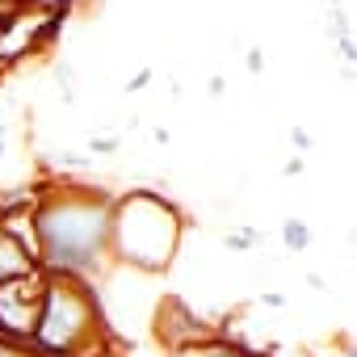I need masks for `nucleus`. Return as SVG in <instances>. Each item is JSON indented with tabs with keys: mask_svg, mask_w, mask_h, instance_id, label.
<instances>
[{
	"mask_svg": "<svg viewBox=\"0 0 357 357\" xmlns=\"http://www.w3.org/2000/svg\"><path fill=\"white\" fill-rule=\"evenodd\" d=\"M109 206L114 194L84 181L38 185L34 231H38V269L47 278H72L97 286L109 269Z\"/></svg>",
	"mask_w": 357,
	"mask_h": 357,
	"instance_id": "obj_1",
	"label": "nucleus"
},
{
	"mask_svg": "<svg viewBox=\"0 0 357 357\" xmlns=\"http://www.w3.org/2000/svg\"><path fill=\"white\" fill-rule=\"evenodd\" d=\"M185 215L172 198L155 190L114 194L109 206V265L135 273H164L185 240Z\"/></svg>",
	"mask_w": 357,
	"mask_h": 357,
	"instance_id": "obj_2",
	"label": "nucleus"
},
{
	"mask_svg": "<svg viewBox=\"0 0 357 357\" xmlns=\"http://www.w3.org/2000/svg\"><path fill=\"white\" fill-rule=\"evenodd\" d=\"M109 336L97 286L72 278H47L38 294V315L30 332L34 357H93Z\"/></svg>",
	"mask_w": 357,
	"mask_h": 357,
	"instance_id": "obj_3",
	"label": "nucleus"
},
{
	"mask_svg": "<svg viewBox=\"0 0 357 357\" xmlns=\"http://www.w3.org/2000/svg\"><path fill=\"white\" fill-rule=\"evenodd\" d=\"M38 294H43V273L22 278V282H0V336L30 344L34 315H38Z\"/></svg>",
	"mask_w": 357,
	"mask_h": 357,
	"instance_id": "obj_4",
	"label": "nucleus"
},
{
	"mask_svg": "<svg viewBox=\"0 0 357 357\" xmlns=\"http://www.w3.org/2000/svg\"><path fill=\"white\" fill-rule=\"evenodd\" d=\"M155 336L164 340L168 353H181V349H194V344L211 340V336H215V324H206L185 298L168 294V298L160 303V311H155Z\"/></svg>",
	"mask_w": 357,
	"mask_h": 357,
	"instance_id": "obj_5",
	"label": "nucleus"
},
{
	"mask_svg": "<svg viewBox=\"0 0 357 357\" xmlns=\"http://www.w3.org/2000/svg\"><path fill=\"white\" fill-rule=\"evenodd\" d=\"M38 261L30 252H22V244H13L0 231V282H22V278H38Z\"/></svg>",
	"mask_w": 357,
	"mask_h": 357,
	"instance_id": "obj_6",
	"label": "nucleus"
},
{
	"mask_svg": "<svg viewBox=\"0 0 357 357\" xmlns=\"http://www.w3.org/2000/svg\"><path fill=\"white\" fill-rule=\"evenodd\" d=\"M172 357H278V344L252 349V344H231V340L211 336V340H202V344H194V349H181V353H172Z\"/></svg>",
	"mask_w": 357,
	"mask_h": 357,
	"instance_id": "obj_7",
	"label": "nucleus"
},
{
	"mask_svg": "<svg viewBox=\"0 0 357 357\" xmlns=\"http://www.w3.org/2000/svg\"><path fill=\"white\" fill-rule=\"evenodd\" d=\"M282 244H286V252H307L311 248V227L303 219H286L282 223Z\"/></svg>",
	"mask_w": 357,
	"mask_h": 357,
	"instance_id": "obj_8",
	"label": "nucleus"
},
{
	"mask_svg": "<svg viewBox=\"0 0 357 357\" xmlns=\"http://www.w3.org/2000/svg\"><path fill=\"white\" fill-rule=\"evenodd\" d=\"M261 240H265V236H261V227H236V231H227V236H223V244H227L231 252H257V248H261Z\"/></svg>",
	"mask_w": 357,
	"mask_h": 357,
	"instance_id": "obj_9",
	"label": "nucleus"
},
{
	"mask_svg": "<svg viewBox=\"0 0 357 357\" xmlns=\"http://www.w3.org/2000/svg\"><path fill=\"white\" fill-rule=\"evenodd\" d=\"M89 151L93 155H114V151H122V135H93Z\"/></svg>",
	"mask_w": 357,
	"mask_h": 357,
	"instance_id": "obj_10",
	"label": "nucleus"
},
{
	"mask_svg": "<svg viewBox=\"0 0 357 357\" xmlns=\"http://www.w3.org/2000/svg\"><path fill=\"white\" fill-rule=\"evenodd\" d=\"M290 143H294V151H311L315 147V139H311L307 126H290Z\"/></svg>",
	"mask_w": 357,
	"mask_h": 357,
	"instance_id": "obj_11",
	"label": "nucleus"
},
{
	"mask_svg": "<svg viewBox=\"0 0 357 357\" xmlns=\"http://www.w3.org/2000/svg\"><path fill=\"white\" fill-rule=\"evenodd\" d=\"M244 68H248L252 76H261V72H265V51H261V47H248V55H244Z\"/></svg>",
	"mask_w": 357,
	"mask_h": 357,
	"instance_id": "obj_12",
	"label": "nucleus"
},
{
	"mask_svg": "<svg viewBox=\"0 0 357 357\" xmlns=\"http://www.w3.org/2000/svg\"><path fill=\"white\" fill-rule=\"evenodd\" d=\"M151 76H155V72H151V68H139V72H135V76H130V80H126V93H143V89H147V84H151Z\"/></svg>",
	"mask_w": 357,
	"mask_h": 357,
	"instance_id": "obj_13",
	"label": "nucleus"
},
{
	"mask_svg": "<svg viewBox=\"0 0 357 357\" xmlns=\"http://www.w3.org/2000/svg\"><path fill=\"white\" fill-rule=\"evenodd\" d=\"M282 172H286V176H298V172H303V155H290V160L282 164Z\"/></svg>",
	"mask_w": 357,
	"mask_h": 357,
	"instance_id": "obj_14",
	"label": "nucleus"
},
{
	"mask_svg": "<svg viewBox=\"0 0 357 357\" xmlns=\"http://www.w3.org/2000/svg\"><path fill=\"white\" fill-rule=\"evenodd\" d=\"M261 303L273 307V311H282V307H286V294H273V290H269V294H261Z\"/></svg>",
	"mask_w": 357,
	"mask_h": 357,
	"instance_id": "obj_15",
	"label": "nucleus"
},
{
	"mask_svg": "<svg viewBox=\"0 0 357 357\" xmlns=\"http://www.w3.org/2000/svg\"><path fill=\"white\" fill-rule=\"evenodd\" d=\"M206 93H211V97H223V93H227V80H223V76H215V80H211V89H206Z\"/></svg>",
	"mask_w": 357,
	"mask_h": 357,
	"instance_id": "obj_16",
	"label": "nucleus"
},
{
	"mask_svg": "<svg viewBox=\"0 0 357 357\" xmlns=\"http://www.w3.org/2000/svg\"><path fill=\"white\" fill-rule=\"evenodd\" d=\"M5 147H9V126L0 122V160H5Z\"/></svg>",
	"mask_w": 357,
	"mask_h": 357,
	"instance_id": "obj_17",
	"label": "nucleus"
}]
</instances>
